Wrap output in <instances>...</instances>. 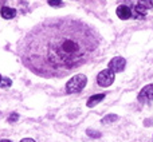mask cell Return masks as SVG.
I'll list each match as a JSON object with an SVG mask.
<instances>
[{"label": "cell", "instance_id": "6da1fadb", "mask_svg": "<svg viewBox=\"0 0 153 142\" xmlns=\"http://www.w3.org/2000/svg\"><path fill=\"white\" fill-rule=\"evenodd\" d=\"M100 36L73 19L46 21L30 32L19 47L23 64L43 78H62L87 63L97 53Z\"/></svg>", "mask_w": 153, "mask_h": 142}, {"label": "cell", "instance_id": "7a4b0ae2", "mask_svg": "<svg viewBox=\"0 0 153 142\" xmlns=\"http://www.w3.org/2000/svg\"><path fill=\"white\" fill-rule=\"evenodd\" d=\"M86 83H87L86 75H83V74H78V75H74L69 82H67L66 90H67V92H71V94L79 92L85 89Z\"/></svg>", "mask_w": 153, "mask_h": 142}, {"label": "cell", "instance_id": "3957f363", "mask_svg": "<svg viewBox=\"0 0 153 142\" xmlns=\"http://www.w3.org/2000/svg\"><path fill=\"white\" fill-rule=\"evenodd\" d=\"M97 82L101 87H109L114 82V72L110 69L102 70L97 76Z\"/></svg>", "mask_w": 153, "mask_h": 142}, {"label": "cell", "instance_id": "277c9868", "mask_svg": "<svg viewBox=\"0 0 153 142\" xmlns=\"http://www.w3.org/2000/svg\"><path fill=\"white\" fill-rule=\"evenodd\" d=\"M153 7V0H138L137 5H136V10H134V13H136V18H144L148 10H151Z\"/></svg>", "mask_w": 153, "mask_h": 142}, {"label": "cell", "instance_id": "5b68a950", "mask_svg": "<svg viewBox=\"0 0 153 142\" xmlns=\"http://www.w3.org/2000/svg\"><path fill=\"white\" fill-rule=\"evenodd\" d=\"M125 66H126V61L122 56H116L109 62V69L113 72H121V71H124Z\"/></svg>", "mask_w": 153, "mask_h": 142}, {"label": "cell", "instance_id": "8992f818", "mask_svg": "<svg viewBox=\"0 0 153 142\" xmlns=\"http://www.w3.org/2000/svg\"><path fill=\"white\" fill-rule=\"evenodd\" d=\"M138 101L140 102H149L153 101V84H148L145 86L138 94Z\"/></svg>", "mask_w": 153, "mask_h": 142}, {"label": "cell", "instance_id": "52a82bcc", "mask_svg": "<svg viewBox=\"0 0 153 142\" xmlns=\"http://www.w3.org/2000/svg\"><path fill=\"white\" fill-rule=\"evenodd\" d=\"M117 16L120 19H122V20H126V19H129L132 16V10L129 7H126V5H120L117 8Z\"/></svg>", "mask_w": 153, "mask_h": 142}, {"label": "cell", "instance_id": "ba28073f", "mask_svg": "<svg viewBox=\"0 0 153 142\" xmlns=\"http://www.w3.org/2000/svg\"><path fill=\"white\" fill-rule=\"evenodd\" d=\"M102 99H105V94H94L87 99V106H89V107H94V106L98 105Z\"/></svg>", "mask_w": 153, "mask_h": 142}, {"label": "cell", "instance_id": "9c48e42d", "mask_svg": "<svg viewBox=\"0 0 153 142\" xmlns=\"http://www.w3.org/2000/svg\"><path fill=\"white\" fill-rule=\"evenodd\" d=\"M0 13H1V16L4 19H12L13 16L16 15V11L13 10V8H11V7H1Z\"/></svg>", "mask_w": 153, "mask_h": 142}, {"label": "cell", "instance_id": "30bf717a", "mask_svg": "<svg viewBox=\"0 0 153 142\" xmlns=\"http://www.w3.org/2000/svg\"><path fill=\"white\" fill-rule=\"evenodd\" d=\"M117 119H118V117H117L116 114H108L106 117H103V118L101 119V122L105 125H109V124H111V122H116Z\"/></svg>", "mask_w": 153, "mask_h": 142}, {"label": "cell", "instance_id": "8fae6325", "mask_svg": "<svg viewBox=\"0 0 153 142\" xmlns=\"http://www.w3.org/2000/svg\"><path fill=\"white\" fill-rule=\"evenodd\" d=\"M11 84H12V82H11L10 78H1V81H0V87H1V89H4V87H10Z\"/></svg>", "mask_w": 153, "mask_h": 142}, {"label": "cell", "instance_id": "7c38bea8", "mask_svg": "<svg viewBox=\"0 0 153 142\" xmlns=\"http://www.w3.org/2000/svg\"><path fill=\"white\" fill-rule=\"evenodd\" d=\"M87 135L89 137H91V138H100L101 137V133L100 132H97V130H91V129H87Z\"/></svg>", "mask_w": 153, "mask_h": 142}, {"label": "cell", "instance_id": "4fadbf2b", "mask_svg": "<svg viewBox=\"0 0 153 142\" xmlns=\"http://www.w3.org/2000/svg\"><path fill=\"white\" fill-rule=\"evenodd\" d=\"M48 4L53 5V7H58L62 4V0H48Z\"/></svg>", "mask_w": 153, "mask_h": 142}, {"label": "cell", "instance_id": "5bb4252c", "mask_svg": "<svg viewBox=\"0 0 153 142\" xmlns=\"http://www.w3.org/2000/svg\"><path fill=\"white\" fill-rule=\"evenodd\" d=\"M19 118V115H18V114H16V113H13V114H11V115H10V118H8V121H10V122H13V121H16V119H18Z\"/></svg>", "mask_w": 153, "mask_h": 142}, {"label": "cell", "instance_id": "9a60e30c", "mask_svg": "<svg viewBox=\"0 0 153 142\" xmlns=\"http://www.w3.org/2000/svg\"><path fill=\"white\" fill-rule=\"evenodd\" d=\"M20 142H35L32 138H24V140H22Z\"/></svg>", "mask_w": 153, "mask_h": 142}, {"label": "cell", "instance_id": "2e32d148", "mask_svg": "<svg viewBox=\"0 0 153 142\" xmlns=\"http://www.w3.org/2000/svg\"><path fill=\"white\" fill-rule=\"evenodd\" d=\"M0 142H12V141H10V140H1Z\"/></svg>", "mask_w": 153, "mask_h": 142}, {"label": "cell", "instance_id": "e0dca14e", "mask_svg": "<svg viewBox=\"0 0 153 142\" xmlns=\"http://www.w3.org/2000/svg\"><path fill=\"white\" fill-rule=\"evenodd\" d=\"M0 81H1V76H0Z\"/></svg>", "mask_w": 153, "mask_h": 142}]
</instances>
